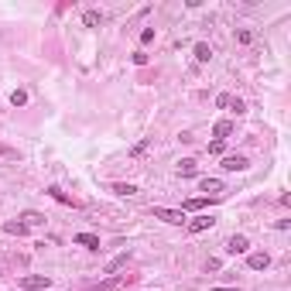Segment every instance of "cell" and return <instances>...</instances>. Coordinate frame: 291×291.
<instances>
[{
	"label": "cell",
	"mask_w": 291,
	"mask_h": 291,
	"mask_svg": "<svg viewBox=\"0 0 291 291\" xmlns=\"http://www.w3.org/2000/svg\"><path fill=\"white\" fill-rule=\"evenodd\" d=\"M151 216H154V219H164V223H171V226H185V223H189V216H185L182 209H164V206H154V209H151Z\"/></svg>",
	"instance_id": "1"
},
{
	"label": "cell",
	"mask_w": 291,
	"mask_h": 291,
	"mask_svg": "<svg viewBox=\"0 0 291 291\" xmlns=\"http://www.w3.org/2000/svg\"><path fill=\"white\" fill-rule=\"evenodd\" d=\"M247 250H250V240H247L243 233H236V236H229V240H226V254H233V257H236V254H247Z\"/></svg>",
	"instance_id": "2"
},
{
	"label": "cell",
	"mask_w": 291,
	"mask_h": 291,
	"mask_svg": "<svg viewBox=\"0 0 291 291\" xmlns=\"http://www.w3.org/2000/svg\"><path fill=\"white\" fill-rule=\"evenodd\" d=\"M223 168H226V171H247L250 161H247L243 154H226V158H223Z\"/></svg>",
	"instance_id": "3"
},
{
	"label": "cell",
	"mask_w": 291,
	"mask_h": 291,
	"mask_svg": "<svg viewBox=\"0 0 291 291\" xmlns=\"http://www.w3.org/2000/svg\"><path fill=\"white\" fill-rule=\"evenodd\" d=\"M247 264H250V271H267V267H271V254L257 250V254H250V257H247Z\"/></svg>",
	"instance_id": "4"
},
{
	"label": "cell",
	"mask_w": 291,
	"mask_h": 291,
	"mask_svg": "<svg viewBox=\"0 0 291 291\" xmlns=\"http://www.w3.org/2000/svg\"><path fill=\"white\" fill-rule=\"evenodd\" d=\"M202 192H206V199H219L223 195V182L219 178H202Z\"/></svg>",
	"instance_id": "5"
},
{
	"label": "cell",
	"mask_w": 291,
	"mask_h": 291,
	"mask_svg": "<svg viewBox=\"0 0 291 291\" xmlns=\"http://www.w3.org/2000/svg\"><path fill=\"white\" fill-rule=\"evenodd\" d=\"M24 288L28 291H41V288H52V281H48L45 274H31V278H24Z\"/></svg>",
	"instance_id": "6"
},
{
	"label": "cell",
	"mask_w": 291,
	"mask_h": 291,
	"mask_svg": "<svg viewBox=\"0 0 291 291\" xmlns=\"http://www.w3.org/2000/svg\"><path fill=\"white\" fill-rule=\"evenodd\" d=\"M213 223H216L213 216H195V219H189L185 226H189V233H202V229H209Z\"/></svg>",
	"instance_id": "7"
},
{
	"label": "cell",
	"mask_w": 291,
	"mask_h": 291,
	"mask_svg": "<svg viewBox=\"0 0 291 291\" xmlns=\"http://www.w3.org/2000/svg\"><path fill=\"white\" fill-rule=\"evenodd\" d=\"M195 171H199L195 158H182V161H178V175H182V178H195Z\"/></svg>",
	"instance_id": "8"
},
{
	"label": "cell",
	"mask_w": 291,
	"mask_h": 291,
	"mask_svg": "<svg viewBox=\"0 0 291 291\" xmlns=\"http://www.w3.org/2000/svg\"><path fill=\"white\" fill-rule=\"evenodd\" d=\"M72 240L79 247H86V250H99V236H93V233H75Z\"/></svg>",
	"instance_id": "9"
},
{
	"label": "cell",
	"mask_w": 291,
	"mask_h": 291,
	"mask_svg": "<svg viewBox=\"0 0 291 291\" xmlns=\"http://www.w3.org/2000/svg\"><path fill=\"white\" fill-rule=\"evenodd\" d=\"M229 134H233V124H229V120H216V127H213V137H216V141H226Z\"/></svg>",
	"instance_id": "10"
},
{
	"label": "cell",
	"mask_w": 291,
	"mask_h": 291,
	"mask_svg": "<svg viewBox=\"0 0 291 291\" xmlns=\"http://www.w3.org/2000/svg\"><path fill=\"white\" fill-rule=\"evenodd\" d=\"M206 206H209L206 195H199V199H185V202H182V213H195V209H206Z\"/></svg>",
	"instance_id": "11"
},
{
	"label": "cell",
	"mask_w": 291,
	"mask_h": 291,
	"mask_svg": "<svg viewBox=\"0 0 291 291\" xmlns=\"http://www.w3.org/2000/svg\"><path fill=\"white\" fill-rule=\"evenodd\" d=\"M3 233H10V236H24L28 226H24L21 219H10V223H3Z\"/></svg>",
	"instance_id": "12"
},
{
	"label": "cell",
	"mask_w": 291,
	"mask_h": 291,
	"mask_svg": "<svg viewBox=\"0 0 291 291\" xmlns=\"http://www.w3.org/2000/svg\"><path fill=\"white\" fill-rule=\"evenodd\" d=\"M82 24H86V28H96V24H103V14H99V10H86V14H82Z\"/></svg>",
	"instance_id": "13"
},
{
	"label": "cell",
	"mask_w": 291,
	"mask_h": 291,
	"mask_svg": "<svg viewBox=\"0 0 291 291\" xmlns=\"http://www.w3.org/2000/svg\"><path fill=\"white\" fill-rule=\"evenodd\" d=\"M254 38H257V34H254L250 28H236V45H254Z\"/></svg>",
	"instance_id": "14"
},
{
	"label": "cell",
	"mask_w": 291,
	"mask_h": 291,
	"mask_svg": "<svg viewBox=\"0 0 291 291\" xmlns=\"http://www.w3.org/2000/svg\"><path fill=\"white\" fill-rule=\"evenodd\" d=\"M209 59H213V48H209L206 41H199V45H195V62H209Z\"/></svg>",
	"instance_id": "15"
},
{
	"label": "cell",
	"mask_w": 291,
	"mask_h": 291,
	"mask_svg": "<svg viewBox=\"0 0 291 291\" xmlns=\"http://www.w3.org/2000/svg\"><path fill=\"white\" fill-rule=\"evenodd\" d=\"M48 195H52L55 202H62V206H75V202L65 195V192H62V189H59V185H52V189H48Z\"/></svg>",
	"instance_id": "16"
},
{
	"label": "cell",
	"mask_w": 291,
	"mask_h": 291,
	"mask_svg": "<svg viewBox=\"0 0 291 291\" xmlns=\"http://www.w3.org/2000/svg\"><path fill=\"white\" fill-rule=\"evenodd\" d=\"M113 192H117V195H134L137 185H130V182H113Z\"/></svg>",
	"instance_id": "17"
},
{
	"label": "cell",
	"mask_w": 291,
	"mask_h": 291,
	"mask_svg": "<svg viewBox=\"0 0 291 291\" xmlns=\"http://www.w3.org/2000/svg\"><path fill=\"white\" fill-rule=\"evenodd\" d=\"M127 257H130V254H120V257H113V260L106 264V274H117V271H120V267L127 264Z\"/></svg>",
	"instance_id": "18"
},
{
	"label": "cell",
	"mask_w": 291,
	"mask_h": 291,
	"mask_svg": "<svg viewBox=\"0 0 291 291\" xmlns=\"http://www.w3.org/2000/svg\"><path fill=\"white\" fill-rule=\"evenodd\" d=\"M21 223L31 229V226H41V223H45V216H41V213H24V216H21Z\"/></svg>",
	"instance_id": "19"
},
{
	"label": "cell",
	"mask_w": 291,
	"mask_h": 291,
	"mask_svg": "<svg viewBox=\"0 0 291 291\" xmlns=\"http://www.w3.org/2000/svg\"><path fill=\"white\" fill-rule=\"evenodd\" d=\"M147 147H151V137H144V141H137V144L130 147V158H141V154H147Z\"/></svg>",
	"instance_id": "20"
},
{
	"label": "cell",
	"mask_w": 291,
	"mask_h": 291,
	"mask_svg": "<svg viewBox=\"0 0 291 291\" xmlns=\"http://www.w3.org/2000/svg\"><path fill=\"white\" fill-rule=\"evenodd\" d=\"M10 103H14V106H24V103H28V93H24V89H14V93H10Z\"/></svg>",
	"instance_id": "21"
},
{
	"label": "cell",
	"mask_w": 291,
	"mask_h": 291,
	"mask_svg": "<svg viewBox=\"0 0 291 291\" xmlns=\"http://www.w3.org/2000/svg\"><path fill=\"white\" fill-rule=\"evenodd\" d=\"M226 110H236V113H247V103L240 99V96H229V106Z\"/></svg>",
	"instance_id": "22"
},
{
	"label": "cell",
	"mask_w": 291,
	"mask_h": 291,
	"mask_svg": "<svg viewBox=\"0 0 291 291\" xmlns=\"http://www.w3.org/2000/svg\"><path fill=\"white\" fill-rule=\"evenodd\" d=\"M151 41H154V28H144L141 31V45H151Z\"/></svg>",
	"instance_id": "23"
},
{
	"label": "cell",
	"mask_w": 291,
	"mask_h": 291,
	"mask_svg": "<svg viewBox=\"0 0 291 291\" xmlns=\"http://www.w3.org/2000/svg\"><path fill=\"white\" fill-rule=\"evenodd\" d=\"M134 65H147V55H144V52H134Z\"/></svg>",
	"instance_id": "24"
},
{
	"label": "cell",
	"mask_w": 291,
	"mask_h": 291,
	"mask_svg": "<svg viewBox=\"0 0 291 291\" xmlns=\"http://www.w3.org/2000/svg\"><path fill=\"white\" fill-rule=\"evenodd\" d=\"M209 154H223V141H213V144H209Z\"/></svg>",
	"instance_id": "25"
},
{
	"label": "cell",
	"mask_w": 291,
	"mask_h": 291,
	"mask_svg": "<svg viewBox=\"0 0 291 291\" xmlns=\"http://www.w3.org/2000/svg\"><path fill=\"white\" fill-rule=\"evenodd\" d=\"M213 291H240V288H213Z\"/></svg>",
	"instance_id": "26"
}]
</instances>
